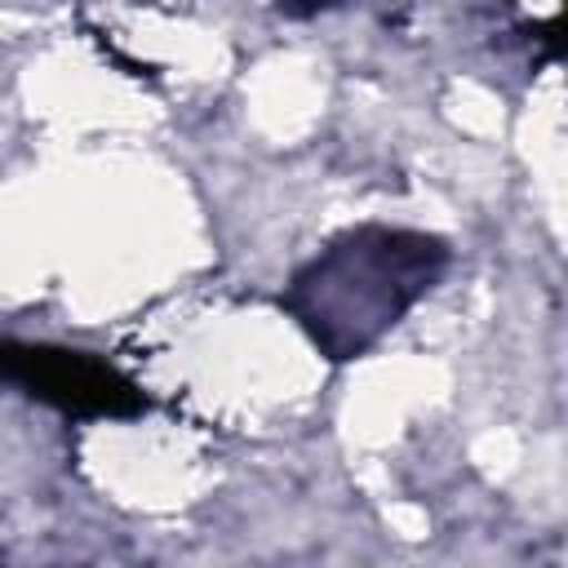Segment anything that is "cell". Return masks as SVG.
<instances>
[{"label":"cell","instance_id":"cell-2","mask_svg":"<svg viewBox=\"0 0 568 568\" xmlns=\"http://www.w3.org/2000/svg\"><path fill=\"white\" fill-rule=\"evenodd\" d=\"M0 386H22L31 399L75 417H138L146 395L106 359L67 346L0 342Z\"/></svg>","mask_w":568,"mask_h":568},{"label":"cell","instance_id":"cell-3","mask_svg":"<svg viewBox=\"0 0 568 568\" xmlns=\"http://www.w3.org/2000/svg\"><path fill=\"white\" fill-rule=\"evenodd\" d=\"M275 4H280V13H288V18H315V13L337 9L342 0H275Z\"/></svg>","mask_w":568,"mask_h":568},{"label":"cell","instance_id":"cell-1","mask_svg":"<svg viewBox=\"0 0 568 568\" xmlns=\"http://www.w3.org/2000/svg\"><path fill=\"white\" fill-rule=\"evenodd\" d=\"M444 240L395 226H355L315 253L288 284L284 306L328 359L364 355L439 280Z\"/></svg>","mask_w":568,"mask_h":568}]
</instances>
